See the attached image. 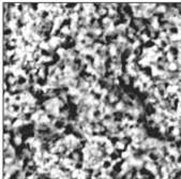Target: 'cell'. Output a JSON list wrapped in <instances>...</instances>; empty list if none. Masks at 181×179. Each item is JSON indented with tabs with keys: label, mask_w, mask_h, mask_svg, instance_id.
<instances>
[{
	"label": "cell",
	"mask_w": 181,
	"mask_h": 179,
	"mask_svg": "<svg viewBox=\"0 0 181 179\" xmlns=\"http://www.w3.org/2000/svg\"><path fill=\"white\" fill-rule=\"evenodd\" d=\"M101 166H102L103 169H113V166H114V163L113 161L107 158V159H104L102 161V164H101Z\"/></svg>",
	"instance_id": "6da1fadb"
}]
</instances>
